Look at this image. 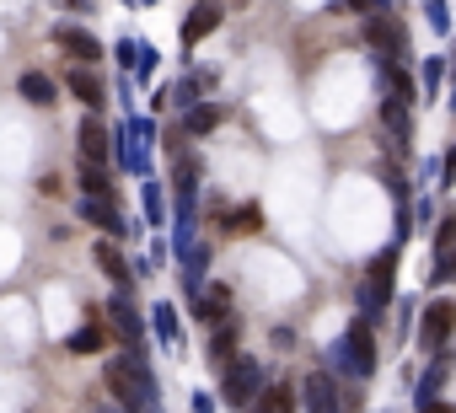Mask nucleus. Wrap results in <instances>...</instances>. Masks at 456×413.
Returning <instances> with one entry per match:
<instances>
[{
    "label": "nucleus",
    "mask_w": 456,
    "mask_h": 413,
    "mask_svg": "<svg viewBox=\"0 0 456 413\" xmlns=\"http://www.w3.org/2000/svg\"><path fill=\"white\" fill-rule=\"evenodd\" d=\"M102 381H108L113 402H118L124 413H161V408H156V376H151V365H145L140 349L113 354L108 370H102Z\"/></svg>",
    "instance_id": "1"
},
{
    "label": "nucleus",
    "mask_w": 456,
    "mask_h": 413,
    "mask_svg": "<svg viewBox=\"0 0 456 413\" xmlns=\"http://www.w3.org/2000/svg\"><path fill=\"white\" fill-rule=\"evenodd\" d=\"M264 386L269 381H264V365L258 360H232V365H225V376H220V402L225 408H253Z\"/></svg>",
    "instance_id": "2"
},
{
    "label": "nucleus",
    "mask_w": 456,
    "mask_h": 413,
    "mask_svg": "<svg viewBox=\"0 0 456 413\" xmlns=\"http://www.w3.org/2000/svg\"><path fill=\"white\" fill-rule=\"evenodd\" d=\"M392 285H397V247L376 253V263H370L365 279H360V306H365V317H376V312L392 301Z\"/></svg>",
    "instance_id": "3"
},
{
    "label": "nucleus",
    "mask_w": 456,
    "mask_h": 413,
    "mask_svg": "<svg viewBox=\"0 0 456 413\" xmlns=\"http://www.w3.org/2000/svg\"><path fill=\"white\" fill-rule=\"evenodd\" d=\"M451 333H456V306H451V301H429L424 317H419V344H424L429 354H440V349L451 344Z\"/></svg>",
    "instance_id": "4"
},
{
    "label": "nucleus",
    "mask_w": 456,
    "mask_h": 413,
    "mask_svg": "<svg viewBox=\"0 0 456 413\" xmlns=\"http://www.w3.org/2000/svg\"><path fill=\"white\" fill-rule=\"evenodd\" d=\"M365 44H370L376 54H403V44H408V28H403L392 12H376V17H365Z\"/></svg>",
    "instance_id": "5"
},
{
    "label": "nucleus",
    "mask_w": 456,
    "mask_h": 413,
    "mask_svg": "<svg viewBox=\"0 0 456 413\" xmlns=\"http://www.w3.org/2000/svg\"><path fill=\"white\" fill-rule=\"evenodd\" d=\"M76 145H81V161H102V166H108V156L118 150V134H113L102 118H86V124L76 129Z\"/></svg>",
    "instance_id": "6"
},
{
    "label": "nucleus",
    "mask_w": 456,
    "mask_h": 413,
    "mask_svg": "<svg viewBox=\"0 0 456 413\" xmlns=\"http://www.w3.org/2000/svg\"><path fill=\"white\" fill-rule=\"evenodd\" d=\"M301 402H306V413H344V402H338V381H333L328 370H317V376L301 381Z\"/></svg>",
    "instance_id": "7"
},
{
    "label": "nucleus",
    "mask_w": 456,
    "mask_h": 413,
    "mask_svg": "<svg viewBox=\"0 0 456 413\" xmlns=\"http://www.w3.org/2000/svg\"><path fill=\"white\" fill-rule=\"evenodd\" d=\"M108 328H113L129 349H140V338H145V322H140V312L129 306V296H113V301H108Z\"/></svg>",
    "instance_id": "8"
},
{
    "label": "nucleus",
    "mask_w": 456,
    "mask_h": 413,
    "mask_svg": "<svg viewBox=\"0 0 456 413\" xmlns=\"http://www.w3.org/2000/svg\"><path fill=\"white\" fill-rule=\"evenodd\" d=\"M65 86H70V92H76V97H81L92 113H97V108H108V86H102V76H97L92 65H76V70H65Z\"/></svg>",
    "instance_id": "9"
},
{
    "label": "nucleus",
    "mask_w": 456,
    "mask_h": 413,
    "mask_svg": "<svg viewBox=\"0 0 456 413\" xmlns=\"http://www.w3.org/2000/svg\"><path fill=\"white\" fill-rule=\"evenodd\" d=\"M54 44H60L76 65H97V60H102V44H97L86 28H60V33H54Z\"/></svg>",
    "instance_id": "10"
},
{
    "label": "nucleus",
    "mask_w": 456,
    "mask_h": 413,
    "mask_svg": "<svg viewBox=\"0 0 456 413\" xmlns=\"http://www.w3.org/2000/svg\"><path fill=\"white\" fill-rule=\"evenodd\" d=\"M215 28H220V6H215V0H199V6L183 17V44L193 49V44H199V38H209Z\"/></svg>",
    "instance_id": "11"
},
{
    "label": "nucleus",
    "mask_w": 456,
    "mask_h": 413,
    "mask_svg": "<svg viewBox=\"0 0 456 413\" xmlns=\"http://www.w3.org/2000/svg\"><path fill=\"white\" fill-rule=\"evenodd\" d=\"M296 408H301V392L290 381H269L253 402V413H296Z\"/></svg>",
    "instance_id": "12"
},
{
    "label": "nucleus",
    "mask_w": 456,
    "mask_h": 413,
    "mask_svg": "<svg viewBox=\"0 0 456 413\" xmlns=\"http://www.w3.org/2000/svg\"><path fill=\"white\" fill-rule=\"evenodd\" d=\"M237 338H242V322H237V317L215 322V338H209V360H215L220 370H225V365L237 360Z\"/></svg>",
    "instance_id": "13"
},
{
    "label": "nucleus",
    "mask_w": 456,
    "mask_h": 413,
    "mask_svg": "<svg viewBox=\"0 0 456 413\" xmlns=\"http://www.w3.org/2000/svg\"><path fill=\"white\" fill-rule=\"evenodd\" d=\"M193 317H199V322H225V317H232V290H225V285H209V290H199V301H193Z\"/></svg>",
    "instance_id": "14"
},
{
    "label": "nucleus",
    "mask_w": 456,
    "mask_h": 413,
    "mask_svg": "<svg viewBox=\"0 0 456 413\" xmlns=\"http://www.w3.org/2000/svg\"><path fill=\"white\" fill-rule=\"evenodd\" d=\"M220 118H225V108H220V102H193V108L183 113V129H188V134H215V129H220Z\"/></svg>",
    "instance_id": "15"
},
{
    "label": "nucleus",
    "mask_w": 456,
    "mask_h": 413,
    "mask_svg": "<svg viewBox=\"0 0 456 413\" xmlns=\"http://www.w3.org/2000/svg\"><path fill=\"white\" fill-rule=\"evenodd\" d=\"M381 124H387L397 140H408V134H413V102H408V97H387V102H381Z\"/></svg>",
    "instance_id": "16"
},
{
    "label": "nucleus",
    "mask_w": 456,
    "mask_h": 413,
    "mask_svg": "<svg viewBox=\"0 0 456 413\" xmlns=\"http://www.w3.org/2000/svg\"><path fill=\"white\" fill-rule=\"evenodd\" d=\"M81 221L102 226L108 237H118V231H124V221H118V210H113V198H86V204H81Z\"/></svg>",
    "instance_id": "17"
},
{
    "label": "nucleus",
    "mask_w": 456,
    "mask_h": 413,
    "mask_svg": "<svg viewBox=\"0 0 456 413\" xmlns=\"http://www.w3.org/2000/svg\"><path fill=\"white\" fill-rule=\"evenodd\" d=\"M17 92H22L33 108H49V102H54V81H49L44 70H28V76L17 81Z\"/></svg>",
    "instance_id": "18"
},
{
    "label": "nucleus",
    "mask_w": 456,
    "mask_h": 413,
    "mask_svg": "<svg viewBox=\"0 0 456 413\" xmlns=\"http://www.w3.org/2000/svg\"><path fill=\"white\" fill-rule=\"evenodd\" d=\"M81 188H86V198H113L108 166H102V161H81Z\"/></svg>",
    "instance_id": "19"
},
{
    "label": "nucleus",
    "mask_w": 456,
    "mask_h": 413,
    "mask_svg": "<svg viewBox=\"0 0 456 413\" xmlns=\"http://www.w3.org/2000/svg\"><path fill=\"white\" fill-rule=\"evenodd\" d=\"M97 269H102L118 290H129V263H124V253H118V247H108V242H102V247H97Z\"/></svg>",
    "instance_id": "20"
},
{
    "label": "nucleus",
    "mask_w": 456,
    "mask_h": 413,
    "mask_svg": "<svg viewBox=\"0 0 456 413\" xmlns=\"http://www.w3.org/2000/svg\"><path fill=\"white\" fill-rule=\"evenodd\" d=\"M445 376H451V360H445V349H440V354H435V365H429V370H424V381H419V408H424V402H435V392H440V381H445Z\"/></svg>",
    "instance_id": "21"
},
{
    "label": "nucleus",
    "mask_w": 456,
    "mask_h": 413,
    "mask_svg": "<svg viewBox=\"0 0 456 413\" xmlns=\"http://www.w3.org/2000/svg\"><path fill=\"white\" fill-rule=\"evenodd\" d=\"M102 344H108V328H102V322H86V328L70 338V354H97Z\"/></svg>",
    "instance_id": "22"
},
{
    "label": "nucleus",
    "mask_w": 456,
    "mask_h": 413,
    "mask_svg": "<svg viewBox=\"0 0 456 413\" xmlns=\"http://www.w3.org/2000/svg\"><path fill=\"white\" fill-rule=\"evenodd\" d=\"M258 221H264V215H258V204H242V210L225 215V231H232V237H237V231H258Z\"/></svg>",
    "instance_id": "23"
},
{
    "label": "nucleus",
    "mask_w": 456,
    "mask_h": 413,
    "mask_svg": "<svg viewBox=\"0 0 456 413\" xmlns=\"http://www.w3.org/2000/svg\"><path fill=\"white\" fill-rule=\"evenodd\" d=\"M140 204H145V221H167V210H161V182H145V193H140Z\"/></svg>",
    "instance_id": "24"
},
{
    "label": "nucleus",
    "mask_w": 456,
    "mask_h": 413,
    "mask_svg": "<svg viewBox=\"0 0 456 413\" xmlns=\"http://www.w3.org/2000/svg\"><path fill=\"white\" fill-rule=\"evenodd\" d=\"M429 279H435V285H451V279H456V247L435 258V274H429Z\"/></svg>",
    "instance_id": "25"
},
{
    "label": "nucleus",
    "mask_w": 456,
    "mask_h": 413,
    "mask_svg": "<svg viewBox=\"0 0 456 413\" xmlns=\"http://www.w3.org/2000/svg\"><path fill=\"white\" fill-rule=\"evenodd\" d=\"M435 247H440V253H451V247H456V215H445V221H440V231H435Z\"/></svg>",
    "instance_id": "26"
},
{
    "label": "nucleus",
    "mask_w": 456,
    "mask_h": 413,
    "mask_svg": "<svg viewBox=\"0 0 456 413\" xmlns=\"http://www.w3.org/2000/svg\"><path fill=\"white\" fill-rule=\"evenodd\" d=\"M156 328H161V344H177V322H172L167 306H156Z\"/></svg>",
    "instance_id": "27"
},
{
    "label": "nucleus",
    "mask_w": 456,
    "mask_h": 413,
    "mask_svg": "<svg viewBox=\"0 0 456 413\" xmlns=\"http://www.w3.org/2000/svg\"><path fill=\"white\" fill-rule=\"evenodd\" d=\"M349 6H354V12H370V17H376V12H387V6H392V0H349Z\"/></svg>",
    "instance_id": "28"
},
{
    "label": "nucleus",
    "mask_w": 456,
    "mask_h": 413,
    "mask_svg": "<svg viewBox=\"0 0 456 413\" xmlns=\"http://www.w3.org/2000/svg\"><path fill=\"white\" fill-rule=\"evenodd\" d=\"M440 177H445V182H456V145L445 150V161H440Z\"/></svg>",
    "instance_id": "29"
},
{
    "label": "nucleus",
    "mask_w": 456,
    "mask_h": 413,
    "mask_svg": "<svg viewBox=\"0 0 456 413\" xmlns=\"http://www.w3.org/2000/svg\"><path fill=\"white\" fill-rule=\"evenodd\" d=\"M419 413H456V402H424Z\"/></svg>",
    "instance_id": "30"
},
{
    "label": "nucleus",
    "mask_w": 456,
    "mask_h": 413,
    "mask_svg": "<svg viewBox=\"0 0 456 413\" xmlns=\"http://www.w3.org/2000/svg\"><path fill=\"white\" fill-rule=\"evenodd\" d=\"M193 413H215V402L209 397H193Z\"/></svg>",
    "instance_id": "31"
},
{
    "label": "nucleus",
    "mask_w": 456,
    "mask_h": 413,
    "mask_svg": "<svg viewBox=\"0 0 456 413\" xmlns=\"http://www.w3.org/2000/svg\"><path fill=\"white\" fill-rule=\"evenodd\" d=\"M215 6H220V0H215Z\"/></svg>",
    "instance_id": "32"
}]
</instances>
